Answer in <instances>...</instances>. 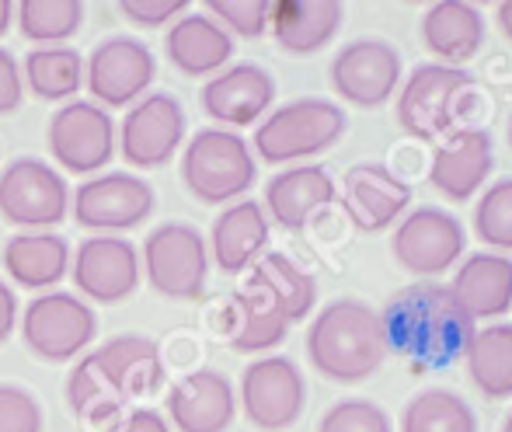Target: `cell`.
<instances>
[{
	"instance_id": "obj_34",
	"label": "cell",
	"mask_w": 512,
	"mask_h": 432,
	"mask_svg": "<svg viewBox=\"0 0 512 432\" xmlns=\"http://www.w3.org/2000/svg\"><path fill=\"white\" fill-rule=\"evenodd\" d=\"M401 432H478V415L457 391L429 387L405 405Z\"/></svg>"
},
{
	"instance_id": "obj_2",
	"label": "cell",
	"mask_w": 512,
	"mask_h": 432,
	"mask_svg": "<svg viewBox=\"0 0 512 432\" xmlns=\"http://www.w3.org/2000/svg\"><path fill=\"white\" fill-rule=\"evenodd\" d=\"M307 356L310 366L335 384L370 380L391 356L380 314L356 297H338L324 304L307 328Z\"/></svg>"
},
{
	"instance_id": "obj_23",
	"label": "cell",
	"mask_w": 512,
	"mask_h": 432,
	"mask_svg": "<svg viewBox=\"0 0 512 432\" xmlns=\"http://www.w3.org/2000/svg\"><path fill=\"white\" fill-rule=\"evenodd\" d=\"M164 56L185 77H213L227 70L234 56V39L206 11H185L182 18L171 21L164 35Z\"/></svg>"
},
{
	"instance_id": "obj_37",
	"label": "cell",
	"mask_w": 512,
	"mask_h": 432,
	"mask_svg": "<svg viewBox=\"0 0 512 432\" xmlns=\"http://www.w3.org/2000/svg\"><path fill=\"white\" fill-rule=\"evenodd\" d=\"M206 14L220 28H227L230 39L234 35H241V39H262L269 32L272 4L269 0H209Z\"/></svg>"
},
{
	"instance_id": "obj_30",
	"label": "cell",
	"mask_w": 512,
	"mask_h": 432,
	"mask_svg": "<svg viewBox=\"0 0 512 432\" xmlns=\"http://www.w3.org/2000/svg\"><path fill=\"white\" fill-rule=\"evenodd\" d=\"M467 377L488 401L512 398V324H485L464 352Z\"/></svg>"
},
{
	"instance_id": "obj_35",
	"label": "cell",
	"mask_w": 512,
	"mask_h": 432,
	"mask_svg": "<svg viewBox=\"0 0 512 432\" xmlns=\"http://www.w3.org/2000/svg\"><path fill=\"white\" fill-rule=\"evenodd\" d=\"M14 18L28 42L60 46L77 35L84 21V4L81 0H21L14 4Z\"/></svg>"
},
{
	"instance_id": "obj_31",
	"label": "cell",
	"mask_w": 512,
	"mask_h": 432,
	"mask_svg": "<svg viewBox=\"0 0 512 432\" xmlns=\"http://www.w3.org/2000/svg\"><path fill=\"white\" fill-rule=\"evenodd\" d=\"M251 283H258L272 300L279 304V311L286 314V321L297 324L310 318V311L317 307V279L307 269H300L290 255L283 251H265L251 269Z\"/></svg>"
},
{
	"instance_id": "obj_15",
	"label": "cell",
	"mask_w": 512,
	"mask_h": 432,
	"mask_svg": "<svg viewBox=\"0 0 512 432\" xmlns=\"http://www.w3.org/2000/svg\"><path fill=\"white\" fill-rule=\"evenodd\" d=\"M150 213H154V189L129 171H105V175H95L84 185H77L74 192L77 223L98 230V234L133 230Z\"/></svg>"
},
{
	"instance_id": "obj_46",
	"label": "cell",
	"mask_w": 512,
	"mask_h": 432,
	"mask_svg": "<svg viewBox=\"0 0 512 432\" xmlns=\"http://www.w3.org/2000/svg\"><path fill=\"white\" fill-rule=\"evenodd\" d=\"M499 432H512V408H509V415L502 419V429Z\"/></svg>"
},
{
	"instance_id": "obj_20",
	"label": "cell",
	"mask_w": 512,
	"mask_h": 432,
	"mask_svg": "<svg viewBox=\"0 0 512 432\" xmlns=\"http://www.w3.org/2000/svg\"><path fill=\"white\" fill-rule=\"evenodd\" d=\"M168 426L175 432H227L237 415V391L220 370H192L168 394Z\"/></svg>"
},
{
	"instance_id": "obj_42",
	"label": "cell",
	"mask_w": 512,
	"mask_h": 432,
	"mask_svg": "<svg viewBox=\"0 0 512 432\" xmlns=\"http://www.w3.org/2000/svg\"><path fill=\"white\" fill-rule=\"evenodd\" d=\"M112 432H175V429H171L168 419H164L161 412H154V408H136V412H129Z\"/></svg>"
},
{
	"instance_id": "obj_45",
	"label": "cell",
	"mask_w": 512,
	"mask_h": 432,
	"mask_svg": "<svg viewBox=\"0 0 512 432\" xmlns=\"http://www.w3.org/2000/svg\"><path fill=\"white\" fill-rule=\"evenodd\" d=\"M11 21H14V0H0V35L11 28Z\"/></svg>"
},
{
	"instance_id": "obj_43",
	"label": "cell",
	"mask_w": 512,
	"mask_h": 432,
	"mask_svg": "<svg viewBox=\"0 0 512 432\" xmlns=\"http://www.w3.org/2000/svg\"><path fill=\"white\" fill-rule=\"evenodd\" d=\"M14 324H18V297H14L11 286L0 279V345L11 338Z\"/></svg>"
},
{
	"instance_id": "obj_9",
	"label": "cell",
	"mask_w": 512,
	"mask_h": 432,
	"mask_svg": "<svg viewBox=\"0 0 512 432\" xmlns=\"http://www.w3.org/2000/svg\"><path fill=\"white\" fill-rule=\"evenodd\" d=\"M70 210L67 178L42 157H14L0 171V216L14 227L49 230Z\"/></svg>"
},
{
	"instance_id": "obj_24",
	"label": "cell",
	"mask_w": 512,
	"mask_h": 432,
	"mask_svg": "<svg viewBox=\"0 0 512 432\" xmlns=\"http://www.w3.org/2000/svg\"><path fill=\"white\" fill-rule=\"evenodd\" d=\"M485 14L467 0H436L422 14V42L436 63L460 67L485 46Z\"/></svg>"
},
{
	"instance_id": "obj_27",
	"label": "cell",
	"mask_w": 512,
	"mask_h": 432,
	"mask_svg": "<svg viewBox=\"0 0 512 432\" xmlns=\"http://www.w3.org/2000/svg\"><path fill=\"white\" fill-rule=\"evenodd\" d=\"M290 321L258 283H244L227 307V342L237 352H269L286 342Z\"/></svg>"
},
{
	"instance_id": "obj_4",
	"label": "cell",
	"mask_w": 512,
	"mask_h": 432,
	"mask_svg": "<svg viewBox=\"0 0 512 432\" xmlns=\"http://www.w3.org/2000/svg\"><path fill=\"white\" fill-rule=\"evenodd\" d=\"M258 164L251 143L234 129H199L182 154V182L199 203H237L255 185Z\"/></svg>"
},
{
	"instance_id": "obj_36",
	"label": "cell",
	"mask_w": 512,
	"mask_h": 432,
	"mask_svg": "<svg viewBox=\"0 0 512 432\" xmlns=\"http://www.w3.org/2000/svg\"><path fill=\"white\" fill-rule=\"evenodd\" d=\"M474 234L492 251H512V178H499L474 206Z\"/></svg>"
},
{
	"instance_id": "obj_13",
	"label": "cell",
	"mask_w": 512,
	"mask_h": 432,
	"mask_svg": "<svg viewBox=\"0 0 512 432\" xmlns=\"http://www.w3.org/2000/svg\"><path fill=\"white\" fill-rule=\"evenodd\" d=\"M185 108L171 91H154L126 112L119 126V150L133 168H161L178 154L185 140Z\"/></svg>"
},
{
	"instance_id": "obj_26",
	"label": "cell",
	"mask_w": 512,
	"mask_h": 432,
	"mask_svg": "<svg viewBox=\"0 0 512 432\" xmlns=\"http://www.w3.org/2000/svg\"><path fill=\"white\" fill-rule=\"evenodd\" d=\"M345 7L338 0H279L272 4V39L290 56L321 53L338 35Z\"/></svg>"
},
{
	"instance_id": "obj_28",
	"label": "cell",
	"mask_w": 512,
	"mask_h": 432,
	"mask_svg": "<svg viewBox=\"0 0 512 432\" xmlns=\"http://www.w3.org/2000/svg\"><path fill=\"white\" fill-rule=\"evenodd\" d=\"M95 356L105 366L108 377H112V384L119 387V394L126 398V405L154 394L164 380V359L154 338H143V335L108 338L105 345L95 349Z\"/></svg>"
},
{
	"instance_id": "obj_29",
	"label": "cell",
	"mask_w": 512,
	"mask_h": 432,
	"mask_svg": "<svg viewBox=\"0 0 512 432\" xmlns=\"http://www.w3.org/2000/svg\"><path fill=\"white\" fill-rule=\"evenodd\" d=\"M4 269L25 290H53L70 272V244L53 230L14 234L4 244Z\"/></svg>"
},
{
	"instance_id": "obj_44",
	"label": "cell",
	"mask_w": 512,
	"mask_h": 432,
	"mask_svg": "<svg viewBox=\"0 0 512 432\" xmlns=\"http://www.w3.org/2000/svg\"><path fill=\"white\" fill-rule=\"evenodd\" d=\"M495 21H499L502 35L512 42V0H502V4L495 7Z\"/></svg>"
},
{
	"instance_id": "obj_5",
	"label": "cell",
	"mask_w": 512,
	"mask_h": 432,
	"mask_svg": "<svg viewBox=\"0 0 512 432\" xmlns=\"http://www.w3.org/2000/svg\"><path fill=\"white\" fill-rule=\"evenodd\" d=\"M143 272L154 293L168 300L203 297L209 279V244L192 223H161L143 241Z\"/></svg>"
},
{
	"instance_id": "obj_33",
	"label": "cell",
	"mask_w": 512,
	"mask_h": 432,
	"mask_svg": "<svg viewBox=\"0 0 512 432\" xmlns=\"http://www.w3.org/2000/svg\"><path fill=\"white\" fill-rule=\"evenodd\" d=\"M67 405L74 408V415L84 422H108L126 408V398H122L119 387L112 384V377H108L105 366L98 363L95 352H84L74 363V370H70Z\"/></svg>"
},
{
	"instance_id": "obj_32",
	"label": "cell",
	"mask_w": 512,
	"mask_h": 432,
	"mask_svg": "<svg viewBox=\"0 0 512 432\" xmlns=\"http://www.w3.org/2000/svg\"><path fill=\"white\" fill-rule=\"evenodd\" d=\"M21 77L42 102H70L84 88V56L74 46H39L25 56Z\"/></svg>"
},
{
	"instance_id": "obj_25",
	"label": "cell",
	"mask_w": 512,
	"mask_h": 432,
	"mask_svg": "<svg viewBox=\"0 0 512 432\" xmlns=\"http://www.w3.org/2000/svg\"><path fill=\"white\" fill-rule=\"evenodd\" d=\"M269 248V216L262 203L255 199H237L227 210L216 216L213 237H209V251L220 272L237 276V272L251 269Z\"/></svg>"
},
{
	"instance_id": "obj_17",
	"label": "cell",
	"mask_w": 512,
	"mask_h": 432,
	"mask_svg": "<svg viewBox=\"0 0 512 432\" xmlns=\"http://www.w3.org/2000/svg\"><path fill=\"white\" fill-rule=\"evenodd\" d=\"M495 171V143L485 129H453L443 136L429 164V185L450 203H467Z\"/></svg>"
},
{
	"instance_id": "obj_3",
	"label": "cell",
	"mask_w": 512,
	"mask_h": 432,
	"mask_svg": "<svg viewBox=\"0 0 512 432\" xmlns=\"http://www.w3.org/2000/svg\"><path fill=\"white\" fill-rule=\"evenodd\" d=\"M349 129V115L338 102L324 98H297L272 108L255 129L251 154L265 164H297L331 150Z\"/></svg>"
},
{
	"instance_id": "obj_40",
	"label": "cell",
	"mask_w": 512,
	"mask_h": 432,
	"mask_svg": "<svg viewBox=\"0 0 512 432\" xmlns=\"http://www.w3.org/2000/svg\"><path fill=\"white\" fill-rule=\"evenodd\" d=\"M185 0H119V11L126 14L133 25L143 28H161L171 25L175 18L185 14Z\"/></svg>"
},
{
	"instance_id": "obj_12",
	"label": "cell",
	"mask_w": 512,
	"mask_h": 432,
	"mask_svg": "<svg viewBox=\"0 0 512 432\" xmlns=\"http://www.w3.org/2000/svg\"><path fill=\"white\" fill-rule=\"evenodd\" d=\"M154 53L133 35H108L84 60V84L95 105L126 108L140 102L143 91L154 84Z\"/></svg>"
},
{
	"instance_id": "obj_22",
	"label": "cell",
	"mask_w": 512,
	"mask_h": 432,
	"mask_svg": "<svg viewBox=\"0 0 512 432\" xmlns=\"http://www.w3.org/2000/svg\"><path fill=\"white\" fill-rule=\"evenodd\" d=\"M338 199V185L328 168L321 164H290L286 171L269 178L265 185V216L279 223L283 230H304L310 216L324 210Z\"/></svg>"
},
{
	"instance_id": "obj_14",
	"label": "cell",
	"mask_w": 512,
	"mask_h": 432,
	"mask_svg": "<svg viewBox=\"0 0 512 432\" xmlns=\"http://www.w3.org/2000/svg\"><path fill=\"white\" fill-rule=\"evenodd\" d=\"M49 154L70 175H95L115 157V119L95 102H67L49 119Z\"/></svg>"
},
{
	"instance_id": "obj_1",
	"label": "cell",
	"mask_w": 512,
	"mask_h": 432,
	"mask_svg": "<svg viewBox=\"0 0 512 432\" xmlns=\"http://www.w3.org/2000/svg\"><path fill=\"white\" fill-rule=\"evenodd\" d=\"M380 328L387 338V352L408 359L418 370H443L464 359L478 324L467 318L446 283H411L384 304Z\"/></svg>"
},
{
	"instance_id": "obj_39",
	"label": "cell",
	"mask_w": 512,
	"mask_h": 432,
	"mask_svg": "<svg viewBox=\"0 0 512 432\" xmlns=\"http://www.w3.org/2000/svg\"><path fill=\"white\" fill-rule=\"evenodd\" d=\"M0 432H42V405L21 384H0Z\"/></svg>"
},
{
	"instance_id": "obj_41",
	"label": "cell",
	"mask_w": 512,
	"mask_h": 432,
	"mask_svg": "<svg viewBox=\"0 0 512 432\" xmlns=\"http://www.w3.org/2000/svg\"><path fill=\"white\" fill-rule=\"evenodd\" d=\"M21 98H25V77L21 67L4 46H0V115L18 112Z\"/></svg>"
},
{
	"instance_id": "obj_11",
	"label": "cell",
	"mask_w": 512,
	"mask_h": 432,
	"mask_svg": "<svg viewBox=\"0 0 512 432\" xmlns=\"http://www.w3.org/2000/svg\"><path fill=\"white\" fill-rule=\"evenodd\" d=\"M244 419L262 432L297 426L307 408V380L290 356H258L241 373Z\"/></svg>"
},
{
	"instance_id": "obj_7",
	"label": "cell",
	"mask_w": 512,
	"mask_h": 432,
	"mask_svg": "<svg viewBox=\"0 0 512 432\" xmlns=\"http://www.w3.org/2000/svg\"><path fill=\"white\" fill-rule=\"evenodd\" d=\"M98 335V318L88 300L74 293L49 290L35 297L21 314V338L32 356L46 363H67L77 359Z\"/></svg>"
},
{
	"instance_id": "obj_8",
	"label": "cell",
	"mask_w": 512,
	"mask_h": 432,
	"mask_svg": "<svg viewBox=\"0 0 512 432\" xmlns=\"http://www.w3.org/2000/svg\"><path fill=\"white\" fill-rule=\"evenodd\" d=\"M467 248V230L450 210L418 206L405 213L391 234V251L401 269L439 283V276L457 269Z\"/></svg>"
},
{
	"instance_id": "obj_6",
	"label": "cell",
	"mask_w": 512,
	"mask_h": 432,
	"mask_svg": "<svg viewBox=\"0 0 512 432\" xmlns=\"http://www.w3.org/2000/svg\"><path fill=\"white\" fill-rule=\"evenodd\" d=\"M471 88L464 67L446 63H418L398 88V126L415 140H439L457 129V95Z\"/></svg>"
},
{
	"instance_id": "obj_47",
	"label": "cell",
	"mask_w": 512,
	"mask_h": 432,
	"mask_svg": "<svg viewBox=\"0 0 512 432\" xmlns=\"http://www.w3.org/2000/svg\"><path fill=\"white\" fill-rule=\"evenodd\" d=\"M506 140H509V150H512V115H509V122H506Z\"/></svg>"
},
{
	"instance_id": "obj_21",
	"label": "cell",
	"mask_w": 512,
	"mask_h": 432,
	"mask_svg": "<svg viewBox=\"0 0 512 432\" xmlns=\"http://www.w3.org/2000/svg\"><path fill=\"white\" fill-rule=\"evenodd\" d=\"M450 293L474 324L512 311V258L499 251H474L453 269Z\"/></svg>"
},
{
	"instance_id": "obj_10",
	"label": "cell",
	"mask_w": 512,
	"mask_h": 432,
	"mask_svg": "<svg viewBox=\"0 0 512 432\" xmlns=\"http://www.w3.org/2000/svg\"><path fill=\"white\" fill-rule=\"evenodd\" d=\"M331 88L352 108H380L387 105L401 88L405 60L398 46L387 39H352L331 60Z\"/></svg>"
},
{
	"instance_id": "obj_18",
	"label": "cell",
	"mask_w": 512,
	"mask_h": 432,
	"mask_svg": "<svg viewBox=\"0 0 512 432\" xmlns=\"http://www.w3.org/2000/svg\"><path fill=\"white\" fill-rule=\"evenodd\" d=\"M272 102H276V81L258 63H234L203 84V112L220 122V129L234 133L262 122Z\"/></svg>"
},
{
	"instance_id": "obj_19",
	"label": "cell",
	"mask_w": 512,
	"mask_h": 432,
	"mask_svg": "<svg viewBox=\"0 0 512 432\" xmlns=\"http://www.w3.org/2000/svg\"><path fill=\"white\" fill-rule=\"evenodd\" d=\"M342 206L352 227L363 230V234H377V230L391 227L408 213L411 185L384 164H352L342 182Z\"/></svg>"
},
{
	"instance_id": "obj_16",
	"label": "cell",
	"mask_w": 512,
	"mask_h": 432,
	"mask_svg": "<svg viewBox=\"0 0 512 432\" xmlns=\"http://www.w3.org/2000/svg\"><path fill=\"white\" fill-rule=\"evenodd\" d=\"M70 272L88 300L122 304L140 286V251L119 234H95L77 248Z\"/></svg>"
},
{
	"instance_id": "obj_38",
	"label": "cell",
	"mask_w": 512,
	"mask_h": 432,
	"mask_svg": "<svg viewBox=\"0 0 512 432\" xmlns=\"http://www.w3.org/2000/svg\"><path fill=\"white\" fill-rule=\"evenodd\" d=\"M317 432H394L391 415L366 398L335 401L317 422Z\"/></svg>"
}]
</instances>
